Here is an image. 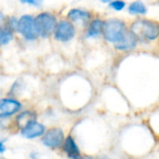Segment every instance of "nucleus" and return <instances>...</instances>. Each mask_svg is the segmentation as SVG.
Returning a JSON list of instances; mask_svg holds the SVG:
<instances>
[{"label": "nucleus", "instance_id": "nucleus-16", "mask_svg": "<svg viewBox=\"0 0 159 159\" xmlns=\"http://www.w3.org/2000/svg\"><path fill=\"white\" fill-rule=\"evenodd\" d=\"M7 28H8L10 31L17 32V26H18V19L15 16H9V17H6L5 22L4 24Z\"/></svg>", "mask_w": 159, "mask_h": 159}, {"label": "nucleus", "instance_id": "nucleus-15", "mask_svg": "<svg viewBox=\"0 0 159 159\" xmlns=\"http://www.w3.org/2000/svg\"><path fill=\"white\" fill-rule=\"evenodd\" d=\"M128 12L131 15H136V14H140V15H144L147 12V8L145 7V5L138 0V1H134L132 2L129 7H128Z\"/></svg>", "mask_w": 159, "mask_h": 159}, {"label": "nucleus", "instance_id": "nucleus-2", "mask_svg": "<svg viewBox=\"0 0 159 159\" xmlns=\"http://www.w3.org/2000/svg\"><path fill=\"white\" fill-rule=\"evenodd\" d=\"M127 31L128 29L127 28L125 21L120 19L112 18L104 20L102 34L105 40L109 43L114 45L119 43L124 38Z\"/></svg>", "mask_w": 159, "mask_h": 159}, {"label": "nucleus", "instance_id": "nucleus-5", "mask_svg": "<svg viewBox=\"0 0 159 159\" xmlns=\"http://www.w3.org/2000/svg\"><path fill=\"white\" fill-rule=\"evenodd\" d=\"M76 34L77 30L75 24L66 18L57 21L52 35L56 41L67 43L71 41L75 37Z\"/></svg>", "mask_w": 159, "mask_h": 159}, {"label": "nucleus", "instance_id": "nucleus-13", "mask_svg": "<svg viewBox=\"0 0 159 159\" xmlns=\"http://www.w3.org/2000/svg\"><path fill=\"white\" fill-rule=\"evenodd\" d=\"M137 42H138L137 38L128 29V31L126 34V35L124 36V38L119 43L115 44L114 48L120 51H127V50L134 48L137 46Z\"/></svg>", "mask_w": 159, "mask_h": 159}, {"label": "nucleus", "instance_id": "nucleus-14", "mask_svg": "<svg viewBox=\"0 0 159 159\" xmlns=\"http://www.w3.org/2000/svg\"><path fill=\"white\" fill-rule=\"evenodd\" d=\"M14 37V33L5 25H0V48L9 44Z\"/></svg>", "mask_w": 159, "mask_h": 159}, {"label": "nucleus", "instance_id": "nucleus-6", "mask_svg": "<svg viewBox=\"0 0 159 159\" xmlns=\"http://www.w3.org/2000/svg\"><path fill=\"white\" fill-rule=\"evenodd\" d=\"M17 32L27 41H34L39 37L35 26L34 17L29 14H24L18 19Z\"/></svg>", "mask_w": 159, "mask_h": 159}, {"label": "nucleus", "instance_id": "nucleus-7", "mask_svg": "<svg viewBox=\"0 0 159 159\" xmlns=\"http://www.w3.org/2000/svg\"><path fill=\"white\" fill-rule=\"evenodd\" d=\"M22 109H23V104L18 99L13 97L0 98V120L13 117Z\"/></svg>", "mask_w": 159, "mask_h": 159}, {"label": "nucleus", "instance_id": "nucleus-17", "mask_svg": "<svg viewBox=\"0 0 159 159\" xmlns=\"http://www.w3.org/2000/svg\"><path fill=\"white\" fill-rule=\"evenodd\" d=\"M109 6L111 8L116 10V11H121L125 8L126 7V3L123 0H112L109 3Z\"/></svg>", "mask_w": 159, "mask_h": 159}, {"label": "nucleus", "instance_id": "nucleus-9", "mask_svg": "<svg viewBox=\"0 0 159 159\" xmlns=\"http://www.w3.org/2000/svg\"><path fill=\"white\" fill-rule=\"evenodd\" d=\"M47 129L48 128L44 123L36 120L28 124L23 129H22L19 131V133L25 140H37L40 139L43 136Z\"/></svg>", "mask_w": 159, "mask_h": 159}, {"label": "nucleus", "instance_id": "nucleus-10", "mask_svg": "<svg viewBox=\"0 0 159 159\" xmlns=\"http://www.w3.org/2000/svg\"><path fill=\"white\" fill-rule=\"evenodd\" d=\"M38 115L37 112L34 109H22L19 113H17L13 116V126L14 128L20 131L22 129L26 127L33 121L37 120Z\"/></svg>", "mask_w": 159, "mask_h": 159}, {"label": "nucleus", "instance_id": "nucleus-18", "mask_svg": "<svg viewBox=\"0 0 159 159\" xmlns=\"http://www.w3.org/2000/svg\"><path fill=\"white\" fill-rule=\"evenodd\" d=\"M20 2L33 7H39L43 3V0H20Z\"/></svg>", "mask_w": 159, "mask_h": 159}, {"label": "nucleus", "instance_id": "nucleus-3", "mask_svg": "<svg viewBox=\"0 0 159 159\" xmlns=\"http://www.w3.org/2000/svg\"><path fill=\"white\" fill-rule=\"evenodd\" d=\"M34 20L37 34L41 38L51 37L58 21L56 16L50 11H42L38 13L34 17Z\"/></svg>", "mask_w": 159, "mask_h": 159}, {"label": "nucleus", "instance_id": "nucleus-12", "mask_svg": "<svg viewBox=\"0 0 159 159\" xmlns=\"http://www.w3.org/2000/svg\"><path fill=\"white\" fill-rule=\"evenodd\" d=\"M103 24H104V20H102L100 18L92 19L87 24V28H86V32H85L86 37L96 38V37L99 36L100 34H102Z\"/></svg>", "mask_w": 159, "mask_h": 159}, {"label": "nucleus", "instance_id": "nucleus-20", "mask_svg": "<svg viewBox=\"0 0 159 159\" xmlns=\"http://www.w3.org/2000/svg\"><path fill=\"white\" fill-rule=\"evenodd\" d=\"M100 2H102V3H104V4H109L112 0H99Z\"/></svg>", "mask_w": 159, "mask_h": 159}, {"label": "nucleus", "instance_id": "nucleus-1", "mask_svg": "<svg viewBox=\"0 0 159 159\" xmlns=\"http://www.w3.org/2000/svg\"><path fill=\"white\" fill-rule=\"evenodd\" d=\"M129 30L137 40L152 41L159 37V22L152 20H136L130 25Z\"/></svg>", "mask_w": 159, "mask_h": 159}, {"label": "nucleus", "instance_id": "nucleus-4", "mask_svg": "<svg viewBox=\"0 0 159 159\" xmlns=\"http://www.w3.org/2000/svg\"><path fill=\"white\" fill-rule=\"evenodd\" d=\"M65 138L66 134L64 129L60 127L53 126L47 129L43 136L40 138V143L44 147L52 151H56L61 149Z\"/></svg>", "mask_w": 159, "mask_h": 159}, {"label": "nucleus", "instance_id": "nucleus-21", "mask_svg": "<svg viewBox=\"0 0 159 159\" xmlns=\"http://www.w3.org/2000/svg\"><path fill=\"white\" fill-rule=\"evenodd\" d=\"M0 159H6V158H3V157H0Z\"/></svg>", "mask_w": 159, "mask_h": 159}, {"label": "nucleus", "instance_id": "nucleus-19", "mask_svg": "<svg viewBox=\"0 0 159 159\" xmlns=\"http://www.w3.org/2000/svg\"><path fill=\"white\" fill-rule=\"evenodd\" d=\"M7 151V146H6V140L0 138V155H3Z\"/></svg>", "mask_w": 159, "mask_h": 159}, {"label": "nucleus", "instance_id": "nucleus-11", "mask_svg": "<svg viewBox=\"0 0 159 159\" xmlns=\"http://www.w3.org/2000/svg\"><path fill=\"white\" fill-rule=\"evenodd\" d=\"M92 12L86 9L75 7L71 8L67 13V19L71 22L75 23H82V24H88V22L93 19Z\"/></svg>", "mask_w": 159, "mask_h": 159}, {"label": "nucleus", "instance_id": "nucleus-8", "mask_svg": "<svg viewBox=\"0 0 159 159\" xmlns=\"http://www.w3.org/2000/svg\"><path fill=\"white\" fill-rule=\"evenodd\" d=\"M60 150L69 159H91L89 157L82 155L75 138L71 135L66 136Z\"/></svg>", "mask_w": 159, "mask_h": 159}]
</instances>
